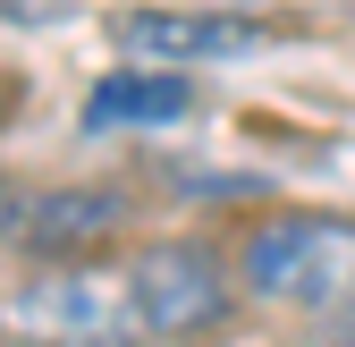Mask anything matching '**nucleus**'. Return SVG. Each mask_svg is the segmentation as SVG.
I'll return each instance as SVG.
<instances>
[{
    "label": "nucleus",
    "mask_w": 355,
    "mask_h": 347,
    "mask_svg": "<svg viewBox=\"0 0 355 347\" xmlns=\"http://www.w3.org/2000/svg\"><path fill=\"white\" fill-rule=\"evenodd\" d=\"M237 271L254 296L296 314H338L355 305V221L338 212H279L237 246Z\"/></svg>",
    "instance_id": "nucleus-1"
},
{
    "label": "nucleus",
    "mask_w": 355,
    "mask_h": 347,
    "mask_svg": "<svg viewBox=\"0 0 355 347\" xmlns=\"http://www.w3.org/2000/svg\"><path fill=\"white\" fill-rule=\"evenodd\" d=\"M0 322H9L26 347H144V305H136V280L127 271H94V263H68V271H42L26 288L0 296Z\"/></svg>",
    "instance_id": "nucleus-2"
},
{
    "label": "nucleus",
    "mask_w": 355,
    "mask_h": 347,
    "mask_svg": "<svg viewBox=\"0 0 355 347\" xmlns=\"http://www.w3.org/2000/svg\"><path fill=\"white\" fill-rule=\"evenodd\" d=\"M127 280H136V305H144V330L153 339H203L229 322V271H220L211 246H144L136 263H127Z\"/></svg>",
    "instance_id": "nucleus-3"
},
{
    "label": "nucleus",
    "mask_w": 355,
    "mask_h": 347,
    "mask_svg": "<svg viewBox=\"0 0 355 347\" xmlns=\"http://www.w3.org/2000/svg\"><path fill=\"white\" fill-rule=\"evenodd\" d=\"M110 42L127 51V68L153 60V68H195V60H245L262 51V26L254 17H211V9H119Z\"/></svg>",
    "instance_id": "nucleus-4"
},
{
    "label": "nucleus",
    "mask_w": 355,
    "mask_h": 347,
    "mask_svg": "<svg viewBox=\"0 0 355 347\" xmlns=\"http://www.w3.org/2000/svg\"><path fill=\"white\" fill-rule=\"evenodd\" d=\"M195 110V85L169 68H110L94 94H85V136H127V127H169Z\"/></svg>",
    "instance_id": "nucleus-5"
},
{
    "label": "nucleus",
    "mask_w": 355,
    "mask_h": 347,
    "mask_svg": "<svg viewBox=\"0 0 355 347\" xmlns=\"http://www.w3.org/2000/svg\"><path fill=\"white\" fill-rule=\"evenodd\" d=\"M119 221H127V195L119 187H51V195L26 203L17 246H34V254H76V246L110 237Z\"/></svg>",
    "instance_id": "nucleus-6"
},
{
    "label": "nucleus",
    "mask_w": 355,
    "mask_h": 347,
    "mask_svg": "<svg viewBox=\"0 0 355 347\" xmlns=\"http://www.w3.org/2000/svg\"><path fill=\"white\" fill-rule=\"evenodd\" d=\"M26 203H34V195H26L17 178H0V237H17V221H26Z\"/></svg>",
    "instance_id": "nucleus-7"
},
{
    "label": "nucleus",
    "mask_w": 355,
    "mask_h": 347,
    "mask_svg": "<svg viewBox=\"0 0 355 347\" xmlns=\"http://www.w3.org/2000/svg\"><path fill=\"white\" fill-rule=\"evenodd\" d=\"M0 127H9V85H0Z\"/></svg>",
    "instance_id": "nucleus-8"
},
{
    "label": "nucleus",
    "mask_w": 355,
    "mask_h": 347,
    "mask_svg": "<svg viewBox=\"0 0 355 347\" xmlns=\"http://www.w3.org/2000/svg\"><path fill=\"white\" fill-rule=\"evenodd\" d=\"M0 347H9V339H0Z\"/></svg>",
    "instance_id": "nucleus-9"
}]
</instances>
